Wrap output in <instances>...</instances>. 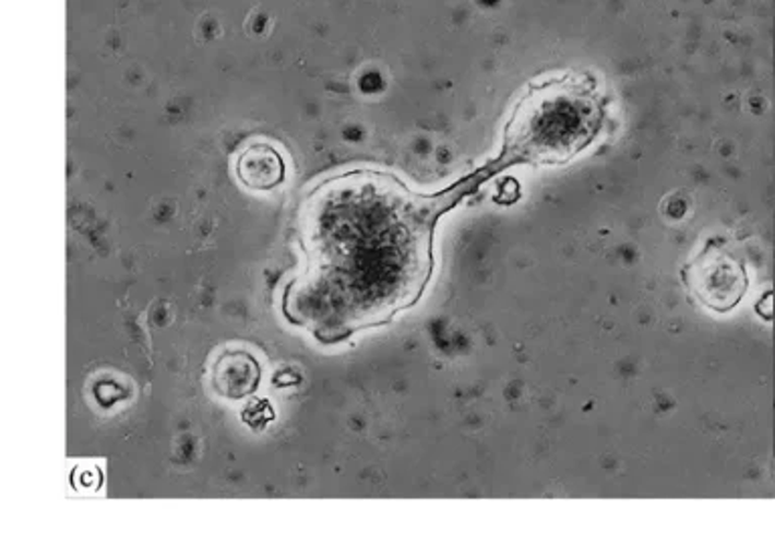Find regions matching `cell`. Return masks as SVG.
Listing matches in <instances>:
<instances>
[{
	"mask_svg": "<svg viewBox=\"0 0 775 533\" xmlns=\"http://www.w3.org/2000/svg\"><path fill=\"white\" fill-rule=\"evenodd\" d=\"M489 178L482 166L422 194L396 174L358 168L311 188L295 214L303 266L283 292L285 320L325 346L392 323L434 275L439 221Z\"/></svg>",
	"mask_w": 775,
	"mask_h": 533,
	"instance_id": "6da1fadb",
	"label": "cell"
},
{
	"mask_svg": "<svg viewBox=\"0 0 775 533\" xmlns=\"http://www.w3.org/2000/svg\"><path fill=\"white\" fill-rule=\"evenodd\" d=\"M610 97L588 71L529 81L511 107L501 150L487 162L491 176L513 166H563L600 135Z\"/></svg>",
	"mask_w": 775,
	"mask_h": 533,
	"instance_id": "7a4b0ae2",
	"label": "cell"
},
{
	"mask_svg": "<svg viewBox=\"0 0 775 533\" xmlns=\"http://www.w3.org/2000/svg\"><path fill=\"white\" fill-rule=\"evenodd\" d=\"M682 283L703 306L725 313L746 295L748 275L743 265L722 247L707 245L682 269Z\"/></svg>",
	"mask_w": 775,
	"mask_h": 533,
	"instance_id": "3957f363",
	"label": "cell"
},
{
	"mask_svg": "<svg viewBox=\"0 0 775 533\" xmlns=\"http://www.w3.org/2000/svg\"><path fill=\"white\" fill-rule=\"evenodd\" d=\"M261 384V364L245 350H227L213 364V388L227 400L249 399Z\"/></svg>",
	"mask_w": 775,
	"mask_h": 533,
	"instance_id": "277c9868",
	"label": "cell"
},
{
	"mask_svg": "<svg viewBox=\"0 0 775 533\" xmlns=\"http://www.w3.org/2000/svg\"><path fill=\"white\" fill-rule=\"evenodd\" d=\"M237 176L253 192H269L285 180L282 152L269 142H253L237 158Z\"/></svg>",
	"mask_w": 775,
	"mask_h": 533,
	"instance_id": "5b68a950",
	"label": "cell"
}]
</instances>
